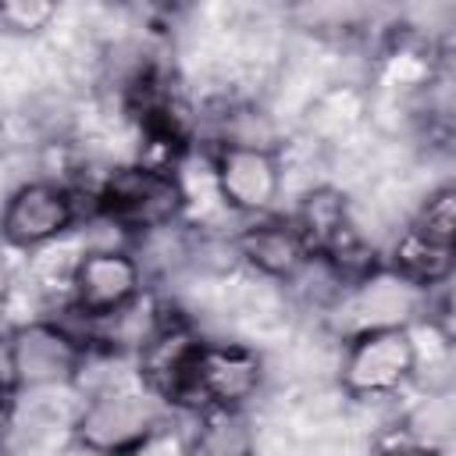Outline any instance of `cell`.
Wrapping results in <instances>:
<instances>
[{"mask_svg":"<svg viewBox=\"0 0 456 456\" xmlns=\"http://www.w3.org/2000/svg\"><path fill=\"white\" fill-rule=\"evenodd\" d=\"M420 367V346L410 324L363 328L346 338L338 385L346 395L370 403L403 392Z\"/></svg>","mask_w":456,"mask_h":456,"instance_id":"cell-3","label":"cell"},{"mask_svg":"<svg viewBox=\"0 0 456 456\" xmlns=\"http://www.w3.org/2000/svg\"><path fill=\"white\" fill-rule=\"evenodd\" d=\"M235 256L274 281H292L314 264L292 217H278V214L253 217L235 235Z\"/></svg>","mask_w":456,"mask_h":456,"instance_id":"cell-9","label":"cell"},{"mask_svg":"<svg viewBox=\"0 0 456 456\" xmlns=\"http://www.w3.org/2000/svg\"><path fill=\"white\" fill-rule=\"evenodd\" d=\"M11 289H14V264H11V256L0 249V306L7 303Z\"/></svg>","mask_w":456,"mask_h":456,"instance_id":"cell-14","label":"cell"},{"mask_svg":"<svg viewBox=\"0 0 456 456\" xmlns=\"http://www.w3.org/2000/svg\"><path fill=\"white\" fill-rule=\"evenodd\" d=\"M78 221V200L53 178L21 182L0 210V239L14 249H39Z\"/></svg>","mask_w":456,"mask_h":456,"instance_id":"cell-8","label":"cell"},{"mask_svg":"<svg viewBox=\"0 0 456 456\" xmlns=\"http://www.w3.org/2000/svg\"><path fill=\"white\" fill-rule=\"evenodd\" d=\"M7 342H11V363H14L18 392L71 385L86 370L89 342L78 338L61 321H50V317L25 321L7 335Z\"/></svg>","mask_w":456,"mask_h":456,"instance_id":"cell-6","label":"cell"},{"mask_svg":"<svg viewBox=\"0 0 456 456\" xmlns=\"http://www.w3.org/2000/svg\"><path fill=\"white\" fill-rule=\"evenodd\" d=\"M264 381V360L239 342H196L171 406L189 410H242Z\"/></svg>","mask_w":456,"mask_h":456,"instance_id":"cell-4","label":"cell"},{"mask_svg":"<svg viewBox=\"0 0 456 456\" xmlns=\"http://www.w3.org/2000/svg\"><path fill=\"white\" fill-rule=\"evenodd\" d=\"M53 0H0V32L4 36H39L53 25Z\"/></svg>","mask_w":456,"mask_h":456,"instance_id":"cell-12","label":"cell"},{"mask_svg":"<svg viewBox=\"0 0 456 456\" xmlns=\"http://www.w3.org/2000/svg\"><path fill=\"white\" fill-rule=\"evenodd\" d=\"M96 210L121 232H160L175 228L185 210V189L175 167L125 164L114 167L96 189Z\"/></svg>","mask_w":456,"mask_h":456,"instance_id":"cell-2","label":"cell"},{"mask_svg":"<svg viewBox=\"0 0 456 456\" xmlns=\"http://www.w3.org/2000/svg\"><path fill=\"white\" fill-rule=\"evenodd\" d=\"M68 289L86 321H110L142 299V264L128 249L93 246L75 256Z\"/></svg>","mask_w":456,"mask_h":456,"instance_id":"cell-7","label":"cell"},{"mask_svg":"<svg viewBox=\"0 0 456 456\" xmlns=\"http://www.w3.org/2000/svg\"><path fill=\"white\" fill-rule=\"evenodd\" d=\"M210 175L224 207L242 217H264L281 196V160L267 142L224 139L210 150Z\"/></svg>","mask_w":456,"mask_h":456,"instance_id":"cell-5","label":"cell"},{"mask_svg":"<svg viewBox=\"0 0 456 456\" xmlns=\"http://www.w3.org/2000/svg\"><path fill=\"white\" fill-rule=\"evenodd\" d=\"M410 228H417L420 235H428L438 246H456V189L442 185V189L428 192V200L410 217Z\"/></svg>","mask_w":456,"mask_h":456,"instance_id":"cell-11","label":"cell"},{"mask_svg":"<svg viewBox=\"0 0 456 456\" xmlns=\"http://www.w3.org/2000/svg\"><path fill=\"white\" fill-rule=\"evenodd\" d=\"M182 456H256L253 428L242 410H200Z\"/></svg>","mask_w":456,"mask_h":456,"instance_id":"cell-10","label":"cell"},{"mask_svg":"<svg viewBox=\"0 0 456 456\" xmlns=\"http://www.w3.org/2000/svg\"><path fill=\"white\" fill-rule=\"evenodd\" d=\"M164 399L146 385H107L86 399L71 420L75 442L93 456H139L164 428Z\"/></svg>","mask_w":456,"mask_h":456,"instance_id":"cell-1","label":"cell"},{"mask_svg":"<svg viewBox=\"0 0 456 456\" xmlns=\"http://www.w3.org/2000/svg\"><path fill=\"white\" fill-rule=\"evenodd\" d=\"M374 456H442L435 445H420V442H410V438H403V442H388V445H381Z\"/></svg>","mask_w":456,"mask_h":456,"instance_id":"cell-13","label":"cell"}]
</instances>
